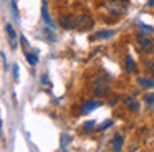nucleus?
Listing matches in <instances>:
<instances>
[{"mask_svg": "<svg viewBox=\"0 0 154 152\" xmlns=\"http://www.w3.org/2000/svg\"><path fill=\"white\" fill-rule=\"evenodd\" d=\"M114 36V30H101V32L94 33L90 40H108Z\"/></svg>", "mask_w": 154, "mask_h": 152, "instance_id": "obj_6", "label": "nucleus"}, {"mask_svg": "<svg viewBox=\"0 0 154 152\" xmlns=\"http://www.w3.org/2000/svg\"><path fill=\"white\" fill-rule=\"evenodd\" d=\"M14 78L18 79V66H17V65L14 66Z\"/></svg>", "mask_w": 154, "mask_h": 152, "instance_id": "obj_25", "label": "nucleus"}, {"mask_svg": "<svg viewBox=\"0 0 154 152\" xmlns=\"http://www.w3.org/2000/svg\"><path fill=\"white\" fill-rule=\"evenodd\" d=\"M118 101H119V98H118V96H114L113 99H109V106H114V104H116Z\"/></svg>", "mask_w": 154, "mask_h": 152, "instance_id": "obj_24", "label": "nucleus"}, {"mask_svg": "<svg viewBox=\"0 0 154 152\" xmlns=\"http://www.w3.org/2000/svg\"><path fill=\"white\" fill-rule=\"evenodd\" d=\"M42 15H43V20L47 25H50L51 28H53V22H51V17L48 15V10H47V2L43 0V3H42Z\"/></svg>", "mask_w": 154, "mask_h": 152, "instance_id": "obj_12", "label": "nucleus"}, {"mask_svg": "<svg viewBox=\"0 0 154 152\" xmlns=\"http://www.w3.org/2000/svg\"><path fill=\"white\" fill-rule=\"evenodd\" d=\"M2 61H4V69L8 71V65H7V58H5V53H2Z\"/></svg>", "mask_w": 154, "mask_h": 152, "instance_id": "obj_23", "label": "nucleus"}, {"mask_svg": "<svg viewBox=\"0 0 154 152\" xmlns=\"http://www.w3.org/2000/svg\"><path fill=\"white\" fill-rule=\"evenodd\" d=\"M144 102H146L147 108H154V93H151V94H146V98H144Z\"/></svg>", "mask_w": 154, "mask_h": 152, "instance_id": "obj_16", "label": "nucleus"}, {"mask_svg": "<svg viewBox=\"0 0 154 152\" xmlns=\"http://www.w3.org/2000/svg\"><path fill=\"white\" fill-rule=\"evenodd\" d=\"M137 84L141 88H154V78H143V76H139L137 78Z\"/></svg>", "mask_w": 154, "mask_h": 152, "instance_id": "obj_11", "label": "nucleus"}, {"mask_svg": "<svg viewBox=\"0 0 154 152\" xmlns=\"http://www.w3.org/2000/svg\"><path fill=\"white\" fill-rule=\"evenodd\" d=\"M91 91L98 98H104L111 91V78L106 73H96L91 78Z\"/></svg>", "mask_w": 154, "mask_h": 152, "instance_id": "obj_1", "label": "nucleus"}, {"mask_svg": "<svg viewBox=\"0 0 154 152\" xmlns=\"http://www.w3.org/2000/svg\"><path fill=\"white\" fill-rule=\"evenodd\" d=\"M123 142H124V137L121 134H114L113 141H111V149L113 150H121V147H123Z\"/></svg>", "mask_w": 154, "mask_h": 152, "instance_id": "obj_9", "label": "nucleus"}, {"mask_svg": "<svg viewBox=\"0 0 154 152\" xmlns=\"http://www.w3.org/2000/svg\"><path fill=\"white\" fill-rule=\"evenodd\" d=\"M124 104H126V108L133 112L139 111V102H137V99L134 98V96H128V98L124 99Z\"/></svg>", "mask_w": 154, "mask_h": 152, "instance_id": "obj_7", "label": "nucleus"}, {"mask_svg": "<svg viewBox=\"0 0 154 152\" xmlns=\"http://www.w3.org/2000/svg\"><path fill=\"white\" fill-rule=\"evenodd\" d=\"M144 66H146V69L149 71V74L154 78V61H144Z\"/></svg>", "mask_w": 154, "mask_h": 152, "instance_id": "obj_18", "label": "nucleus"}, {"mask_svg": "<svg viewBox=\"0 0 154 152\" xmlns=\"http://www.w3.org/2000/svg\"><path fill=\"white\" fill-rule=\"evenodd\" d=\"M45 35H47V38H50V41L53 43L55 40H57V36H55V33L51 32V26L50 28H45Z\"/></svg>", "mask_w": 154, "mask_h": 152, "instance_id": "obj_19", "label": "nucleus"}, {"mask_svg": "<svg viewBox=\"0 0 154 152\" xmlns=\"http://www.w3.org/2000/svg\"><path fill=\"white\" fill-rule=\"evenodd\" d=\"M111 124H113V121H106V122H104L103 126H100V131H104V129H108V127H109Z\"/></svg>", "mask_w": 154, "mask_h": 152, "instance_id": "obj_22", "label": "nucleus"}, {"mask_svg": "<svg viewBox=\"0 0 154 152\" xmlns=\"http://www.w3.org/2000/svg\"><path fill=\"white\" fill-rule=\"evenodd\" d=\"M101 102L100 101H90V102H85L83 106H81V114H88V112L94 111L96 108H100Z\"/></svg>", "mask_w": 154, "mask_h": 152, "instance_id": "obj_8", "label": "nucleus"}, {"mask_svg": "<svg viewBox=\"0 0 154 152\" xmlns=\"http://www.w3.org/2000/svg\"><path fill=\"white\" fill-rule=\"evenodd\" d=\"M147 5H149V7H152V5H154V0H147Z\"/></svg>", "mask_w": 154, "mask_h": 152, "instance_id": "obj_28", "label": "nucleus"}, {"mask_svg": "<svg viewBox=\"0 0 154 152\" xmlns=\"http://www.w3.org/2000/svg\"><path fill=\"white\" fill-rule=\"evenodd\" d=\"M5 32H7V35L10 36V40H12V46L15 48V40H17V35H15L14 26H12L10 23H7V25H5Z\"/></svg>", "mask_w": 154, "mask_h": 152, "instance_id": "obj_14", "label": "nucleus"}, {"mask_svg": "<svg viewBox=\"0 0 154 152\" xmlns=\"http://www.w3.org/2000/svg\"><path fill=\"white\" fill-rule=\"evenodd\" d=\"M60 25L63 26V28H66V30H73V28H76V17H73V15H63V17H60Z\"/></svg>", "mask_w": 154, "mask_h": 152, "instance_id": "obj_5", "label": "nucleus"}, {"mask_svg": "<svg viewBox=\"0 0 154 152\" xmlns=\"http://www.w3.org/2000/svg\"><path fill=\"white\" fill-rule=\"evenodd\" d=\"M93 25H94V18L90 13H81V15L76 17V28L81 30V32L93 28Z\"/></svg>", "mask_w": 154, "mask_h": 152, "instance_id": "obj_4", "label": "nucleus"}, {"mask_svg": "<svg viewBox=\"0 0 154 152\" xmlns=\"http://www.w3.org/2000/svg\"><path fill=\"white\" fill-rule=\"evenodd\" d=\"M137 71V66H136V63H134V59H133V56L131 55H126V73H136Z\"/></svg>", "mask_w": 154, "mask_h": 152, "instance_id": "obj_10", "label": "nucleus"}, {"mask_svg": "<svg viewBox=\"0 0 154 152\" xmlns=\"http://www.w3.org/2000/svg\"><path fill=\"white\" fill-rule=\"evenodd\" d=\"M94 129V121H86L83 124V131L85 132H90V131H93Z\"/></svg>", "mask_w": 154, "mask_h": 152, "instance_id": "obj_17", "label": "nucleus"}, {"mask_svg": "<svg viewBox=\"0 0 154 152\" xmlns=\"http://www.w3.org/2000/svg\"><path fill=\"white\" fill-rule=\"evenodd\" d=\"M136 25H137V28L141 30V33H146V35L154 33V26H151V25H146V23H143V22H137Z\"/></svg>", "mask_w": 154, "mask_h": 152, "instance_id": "obj_13", "label": "nucleus"}, {"mask_svg": "<svg viewBox=\"0 0 154 152\" xmlns=\"http://www.w3.org/2000/svg\"><path fill=\"white\" fill-rule=\"evenodd\" d=\"M4 2H5V0H4Z\"/></svg>", "mask_w": 154, "mask_h": 152, "instance_id": "obj_29", "label": "nucleus"}, {"mask_svg": "<svg viewBox=\"0 0 154 152\" xmlns=\"http://www.w3.org/2000/svg\"><path fill=\"white\" fill-rule=\"evenodd\" d=\"M20 40H22V45H23L25 48H28V41H27V40H25V36H22Z\"/></svg>", "mask_w": 154, "mask_h": 152, "instance_id": "obj_27", "label": "nucleus"}, {"mask_svg": "<svg viewBox=\"0 0 154 152\" xmlns=\"http://www.w3.org/2000/svg\"><path fill=\"white\" fill-rule=\"evenodd\" d=\"M12 10H14L15 18H18V8H17V3H15V0H12Z\"/></svg>", "mask_w": 154, "mask_h": 152, "instance_id": "obj_21", "label": "nucleus"}, {"mask_svg": "<svg viewBox=\"0 0 154 152\" xmlns=\"http://www.w3.org/2000/svg\"><path fill=\"white\" fill-rule=\"evenodd\" d=\"M25 58H27V61L30 63L32 66H35V65L38 63V56L35 55V53H30V51H27V53H25Z\"/></svg>", "mask_w": 154, "mask_h": 152, "instance_id": "obj_15", "label": "nucleus"}, {"mask_svg": "<svg viewBox=\"0 0 154 152\" xmlns=\"http://www.w3.org/2000/svg\"><path fill=\"white\" fill-rule=\"evenodd\" d=\"M70 141H71V137H70L68 134H63V135H61V149L66 147V144H68Z\"/></svg>", "mask_w": 154, "mask_h": 152, "instance_id": "obj_20", "label": "nucleus"}, {"mask_svg": "<svg viewBox=\"0 0 154 152\" xmlns=\"http://www.w3.org/2000/svg\"><path fill=\"white\" fill-rule=\"evenodd\" d=\"M136 40H137V45H139V48L143 53L151 55V53L154 51V41L146 35V33H139V35L136 36Z\"/></svg>", "mask_w": 154, "mask_h": 152, "instance_id": "obj_3", "label": "nucleus"}, {"mask_svg": "<svg viewBox=\"0 0 154 152\" xmlns=\"http://www.w3.org/2000/svg\"><path fill=\"white\" fill-rule=\"evenodd\" d=\"M106 8L111 15H123L128 8V0H109L106 3Z\"/></svg>", "mask_w": 154, "mask_h": 152, "instance_id": "obj_2", "label": "nucleus"}, {"mask_svg": "<svg viewBox=\"0 0 154 152\" xmlns=\"http://www.w3.org/2000/svg\"><path fill=\"white\" fill-rule=\"evenodd\" d=\"M42 83H43V84H48V74L42 76Z\"/></svg>", "mask_w": 154, "mask_h": 152, "instance_id": "obj_26", "label": "nucleus"}]
</instances>
